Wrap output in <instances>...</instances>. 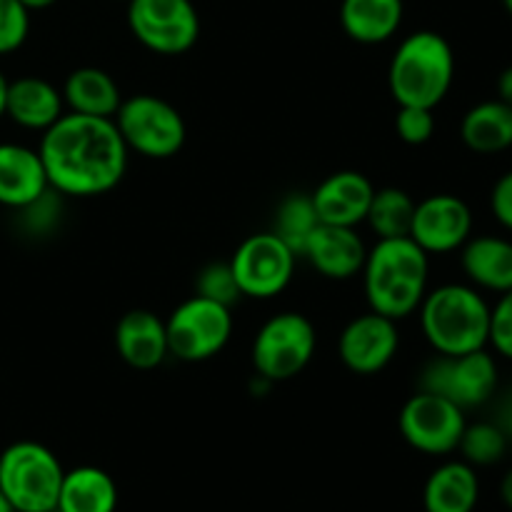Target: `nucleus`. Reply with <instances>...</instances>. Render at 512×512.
Returning <instances> with one entry per match:
<instances>
[{"label": "nucleus", "mask_w": 512, "mask_h": 512, "mask_svg": "<svg viewBox=\"0 0 512 512\" xmlns=\"http://www.w3.org/2000/svg\"><path fill=\"white\" fill-rule=\"evenodd\" d=\"M60 93H63L65 108H70V113L93 115V118H115L120 103H123V95H120L113 75L95 65L73 70L65 78Z\"/></svg>", "instance_id": "23"}, {"label": "nucleus", "mask_w": 512, "mask_h": 512, "mask_svg": "<svg viewBox=\"0 0 512 512\" xmlns=\"http://www.w3.org/2000/svg\"><path fill=\"white\" fill-rule=\"evenodd\" d=\"M500 500L505 503V508L512 510V468L500 480Z\"/></svg>", "instance_id": "37"}, {"label": "nucleus", "mask_w": 512, "mask_h": 512, "mask_svg": "<svg viewBox=\"0 0 512 512\" xmlns=\"http://www.w3.org/2000/svg\"><path fill=\"white\" fill-rule=\"evenodd\" d=\"M460 265L470 283L490 293L512 290V240L500 235H470L460 248Z\"/></svg>", "instance_id": "20"}, {"label": "nucleus", "mask_w": 512, "mask_h": 512, "mask_svg": "<svg viewBox=\"0 0 512 512\" xmlns=\"http://www.w3.org/2000/svg\"><path fill=\"white\" fill-rule=\"evenodd\" d=\"M365 255L368 248L358 230L320 223L305 243L300 258L308 260L323 278L350 280L353 275L363 273Z\"/></svg>", "instance_id": "16"}, {"label": "nucleus", "mask_w": 512, "mask_h": 512, "mask_svg": "<svg viewBox=\"0 0 512 512\" xmlns=\"http://www.w3.org/2000/svg\"><path fill=\"white\" fill-rule=\"evenodd\" d=\"M415 200L403 188H380L370 200L365 223L380 238H405L413 225Z\"/></svg>", "instance_id": "26"}, {"label": "nucleus", "mask_w": 512, "mask_h": 512, "mask_svg": "<svg viewBox=\"0 0 512 512\" xmlns=\"http://www.w3.org/2000/svg\"><path fill=\"white\" fill-rule=\"evenodd\" d=\"M400 435L410 448L425 455H450L458 450L468 425L465 410L443 395L418 390L400 410Z\"/></svg>", "instance_id": "12"}, {"label": "nucleus", "mask_w": 512, "mask_h": 512, "mask_svg": "<svg viewBox=\"0 0 512 512\" xmlns=\"http://www.w3.org/2000/svg\"><path fill=\"white\" fill-rule=\"evenodd\" d=\"M20 213H23L25 228H28L30 233H50L53 228H58L60 213H63V208H60V193L48 188L38 200H33V203L25 205V208H20Z\"/></svg>", "instance_id": "32"}, {"label": "nucleus", "mask_w": 512, "mask_h": 512, "mask_svg": "<svg viewBox=\"0 0 512 512\" xmlns=\"http://www.w3.org/2000/svg\"><path fill=\"white\" fill-rule=\"evenodd\" d=\"M455 80V53L435 30H418L395 48L388 68V88L398 105L435 110Z\"/></svg>", "instance_id": "4"}, {"label": "nucleus", "mask_w": 512, "mask_h": 512, "mask_svg": "<svg viewBox=\"0 0 512 512\" xmlns=\"http://www.w3.org/2000/svg\"><path fill=\"white\" fill-rule=\"evenodd\" d=\"M118 510V485L95 465H80L68 470L60 485L55 512H115Z\"/></svg>", "instance_id": "24"}, {"label": "nucleus", "mask_w": 512, "mask_h": 512, "mask_svg": "<svg viewBox=\"0 0 512 512\" xmlns=\"http://www.w3.org/2000/svg\"><path fill=\"white\" fill-rule=\"evenodd\" d=\"M113 120L128 150H135L150 160L173 158L183 150L185 138H188L180 110L168 100L150 93L125 98Z\"/></svg>", "instance_id": "6"}, {"label": "nucleus", "mask_w": 512, "mask_h": 512, "mask_svg": "<svg viewBox=\"0 0 512 512\" xmlns=\"http://www.w3.org/2000/svg\"><path fill=\"white\" fill-rule=\"evenodd\" d=\"M30 10L20 0H0V55L15 53L28 40Z\"/></svg>", "instance_id": "30"}, {"label": "nucleus", "mask_w": 512, "mask_h": 512, "mask_svg": "<svg viewBox=\"0 0 512 512\" xmlns=\"http://www.w3.org/2000/svg\"><path fill=\"white\" fill-rule=\"evenodd\" d=\"M128 25L158 55L188 53L200 38V15L190 0H128Z\"/></svg>", "instance_id": "10"}, {"label": "nucleus", "mask_w": 512, "mask_h": 512, "mask_svg": "<svg viewBox=\"0 0 512 512\" xmlns=\"http://www.w3.org/2000/svg\"><path fill=\"white\" fill-rule=\"evenodd\" d=\"M460 138L478 155H495L512 148V108L503 100H483L463 115Z\"/></svg>", "instance_id": "25"}, {"label": "nucleus", "mask_w": 512, "mask_h": 512, "mask_svg": "<svg viewBox=\"0 0 512 512\" xmlns=\"http://www.w3.org/2000/svg\"><path fill=\"white\" fill-rule=\"evenodd\" d=\"M318 345V333L308 315L278 313L258 330L253 340V365L258 378L268 383H283L295 378L310 365Z\"/></svg>", "instance_id": "7"}, {"label": "nucleus", "mask_w": 512, "mask_h": 512, "mask_svg": "<svg viewBox=\"0 0 512 512\" xmlns=\"http://www.w3.org/2000/svg\"><path fill=\"white\" fill-rule=\"evenodd\" d=\"M498 380V363L483 348L430 360L420 373V390L443 395L463 410H473L493 400Z\"/></svg>", "instance_id": "9"}, {"label": "nucleus", "mask_w": 512, "mask_h": 512, "mask_svg": "<svg viewBox=\"0 0 512 512\" xmlns=\"http://www.w3.org/2000/svg\"><path fill=\"white\" fill-rule=\"evenodd\" d=\"M165 330L170 355L183 363H203L228 345L233 335V313L228 305L193 295L170 313Z\"/></svg>", "instance_id": "8"}, {"label": "nucleus", "mask_w": 512, "mask_h": 512, "mask_svg": "<svg viewBox=\"0 0 512 512\" xmlns=\"http://www.w3.org/2000/svg\"><path fill=\"white\" fill-rule=\"evenodd\" d=\"M495 423L505 430V435H508V438H512V390L505 395L503 403H500V418L495 420Z\"/></svg>", "instance_id": "36"}, {"label": "nucleus", "mask_w": 512, "mask_h": 512, "mask_svg": "<svg viewBox=\"0 0 512 512\" xmlns=\"http://www.w3.org/2000/svg\"><path fill=\"white\" fill-rule=\"evenodd\" d=\"M320 225L318 213H315L313 198L305 193H293L278 205V213H275V228L273 233L278 235L283 243H288L295 250V255L300 258L305 243L313 235V230Z\"/></svg>", "instance_id": "27"}, {"label": "nucleus", "mask_w": 512, "mask_h": 512, "mask_svg": "<svg viewBox=\"0 0 512 512\" xmlns=\"http://www.w3.org/2000/svg\"><path fill=\"white\" fill-rule=\"evenodd\" d=\"M375 195V185L368 175L358 170H338L328 175L323 183L310 193L320 223L343 225V228H358L365 223L370 200Z\"/></svg>", "instance_id": "15"}, {"label": "nucleus", "mask_w": 512, "mask_h": 512, "mask_svg": "<svg viewBox=\"0 0 512 512\" xmlns=\"http://www.w3.org/2000/svg\"><path fill=\"white\" fill-rule=\"evenodd\" d=\"M0 512H15L13 508H10V503H8V500H5L3 493H0Z\"/></svg>", "instance_id": "40"}, {"label": "nucleus", "mask_w": 512, "mask_h": 512, "mask_svg": "<svg viewBox=\"0 0 512 512\" xmlns=\"http://www.w3.org/2000/svg\"><path fill=\"white\" fill-rule=\"evenodd\" d=\"M490 210L495 220L512 233V170L503 173L490 190Z\"/></svg>", "instance_id": "34"}, {"label": "nucleus", "mask_w": 512, "mask_h": 512, "mask_svg": "<svg viewBox=\"0 0 512 512\" xmlns=\"http://www.w3.org/2000/svg\"><path fill=\"white\" fill-rule=\"evenodd\" d=\"M20 3H23L28 10H45L50 8V5L58 3V0H20Z\"/></svg>", "instance_id": "38"}, {"label": "nucleus", "mask_w": 512, "mask_h": 512, "mask_svg": "<svg viewBox=\"0 0 512 512\" xmlns=\"http://www.w3.org/2000/svg\"><path fill=\"white\" fill-rule=\"evenodd\" d=\"M430 255L405 238H380L365 255L363 288L373 313L390 320L413 315L428 293Z\"/></svg>", "instance_id": "2"}, {"label": "nucleus", "mask_w": 512, "mask_h": 512, "mask_svg": "<svg viewBox=\"0 0 512 512\" xmlns=\"http://www.w3.org/2000/svg\"><path fill=\"white\" fill-rule=\"evenodd\" d=\"M40 160L50 188L93 198L110 193L128 170V145L113 118L63 113L40 138Z\"/></svg>", "instance_id": "1"}, {"label": "nucleus", "mask_w": 512, "mask_h": 512, "mask_svg": "<svg viewBox=\"0 0 512 512\" xmlns=\"http://www.w3.org/2000/svg\"><path fill=\"white\" fill-rule=\"evenodd\" d=\"M495 90H498V100H503L505 105H510L512 108V65H508V68L498 75V85H495Z\"/></svg>", "instance_id": "35"}, {"label": "nucleus", "mask_w": 512, "mask_h": 512, "mask_svg": "<svg viewBox=\"0 0 512 512\" xmlns=\"http://www.w3.org/2000/svg\"><path fill=\"white\" fill-rule=\"evenodd\" d=\"M115 350L133 370H155L170 355L165 320L150 310L135 308L115 323Z\"/></svg>", "instance_id": "17"}, {"label": "nucleus", "mask_w": 512, "mask_h": 512, "mask_svg": "<svg viewBox=\"0 0 512 512\" xmlns=\"http://www.w3.org/2000/svg\"><path fill=\"white\" fill-rule=\"evenodd\" d=\"M295 260V250L268 230L245 238L230 258V268L243 298L268 300L288 288L295 273Z\"/></svg>", "instance_id": "11"}, {"label": "nucleus", "mask_w": 512, "mask_h": 512, "mask_svg": "<svg viewBox=\"0 0 512 512\" xmlns=\"http://www.w3.org/2000/svg\"><path fill=\"white\" fill-rule=\"evenodd\" d=\"M480 500V480L465 460H448L428 475L423 488L425 512H473Z\"/></svg>", "instance_id": "21"}, {"label": "nucleus", "mask_w": 512, "mask_h": 512, "mask_svg": "<svg viewBox=\"0 0 512 512\" xmlns=\"http://www.w3.org/2000/svg\"><path fill=\"white\" fill-rule=\"evenodd\" d=\"M398 348V323L373 310L350 320L338 340L340 360L355 375H375L385 370L398 355Z\"/></svg>", "instance_id": "14"}, {"label": "nucleus", "mask_w": 512, "mask_h": 512, "mask_svg": "<svg viewBox=\"0 0 512 512\" xmlns=\"http://www.w3.org/2000/svg\"><path fill=\"white\" fill-rule=\"evenodd\" d=\"M403 13V0H343L340 25L355 43L380 45L398 33Z\"/></svg>", "instance_id": "22"}, {"label": "nucleus", "mask_w": 512, "mask_h": 512, "mask_svg": "<svg viewBox=\"0 0 512 512\" xmlns=\"http://www.w3.org/2000/svg\"><path fill=\"white\" fill-rule=\"evenodd\" d=\"M500 358L512 360V290L503 293L498 303L490 305V340Z\"/></svg>", "instance_id": "33"}, {"label": "nucleus", "mask_w": 512, "mask_h": 512, "mask_svg": "<svg viewBox=\"0 0 512 512\" xmlns=\"http://www.w3.org/2000/svg\"><path fill=\"white\" fill-rule=\"evenodd\" d=\"M195 295L200 298L215 300L220 305H228L233 308L243 293H240L238 283H235V275L230 263H208L195 278Z\"/></svg>", "instance_id": "29"}, {"label": "nucleus", "mask_w": 512, "mask_h": 512, "mask_svg": "<svg viewBox=\"0 0 512 512\" xmlns=\"http://www.w3.org/2000/svg\"><path fill=\"white\" fill-rule=\"evenodd\" d=\"M470 235H473V210L458 195L438 193L415 203L410 238L428 255L460 250Z\"/></svg>", "instance_id": "13"}, {"label": "nucleus", "mask_w": 512, "mask_h": 512, "mask_svg": "<svg viewBox=\"0 0 512 512\" xmlns=\"http://www.w3.org/2000/svg\"><path fill=\"white\" fill-rule=\"evenodd\" d=\"M65 113L63 93L50 80L38 75L8 83V98H5V115L25 130H45Z\"/></svg>", "instance_id": "19"}, {"label": "nucleus", "mask_w": 512, "mask_h": 512, "mask_svg": "<svg viewBox=\"0 0 512 512\" xmlns=\"http://www.w3.org/2000/svg\"><path fill=\"white\" fill-rule=\"evenodd\" d=\"M503 5H505V10L512 15V0H503Z\"/></svg>", "instance_id": "41"}, {"label": "nucleus", "mask_w": 512, "mask_h": 512, "mask_svg": "<svg viewBox=\"0 0 512 512\" xmlns=\"http://www.w3.org/2000/svg\"><path fill=\"white\" fill-rule=\"evenodd\" d=\"M418 310L425 340L438 355L488 348L490 303L473 285L448 283L428 290Z\"/></svg>", "instance_id": "3"}, {"label": "nucleus", "mask_w": 512, "mask_h": 512, "mask_svg": "<svg viewBox=\"0 0 512 512\" xmlns=\"http://www.w3.org/2000/svg\"><path fill=\"white\" fill-rule=\"evenodd\" d=\"M395 133L408 145H425L435 135V110L398 105L395 115Z\"/></svg>", "instance_id": "31"}, {"label": "nucleus", "mask_w": 512, "mask_h": 512, "mask_svg": "<svg viewBox=\"0 0 512 512\" xmlns=\"http://www.w3.org/2000/svg\"><path fill=\"white\" fill-rule=\"evenodd\" d=\"M50 188L38 150L18 143H0V205L20 210Z\"/></svg>", "instance_id": "18"}, {"label": "nucleus", "mask_w": 512, "mask_h": 512, "mask_svg": "<svg viewBox=\"0 0 512 512\" xmlns=\"http://www.w3.org/2000/svg\"><path fill=\"white\" fill-rule=\"evenodd\" d=\"M8 83L10 80H5V75L0 73V118L5 115V98H8Z\"/></svg>", "instance_id": "39"}, {"label": "nucleus", "mask_w": 512, "mask_h": 512, "mask_svg": "<svg viewBox=\"0 0 512 512\" xmlns=\"http://www.w3.org/2000/svg\"><path fill=\"white\" fill-rule=\"evenodd\" d=\"M63 475L53 450L33 440H20L0 453V493L15 512H55Z\"/></svg>", "instance_id": "5"}, {"label": "nucleus", "mask_w": 512, "mask_h": 512, "mask_svg": "<svg viewBox=\"0 0 512 512\" xmlns=\"http://www.w3.org/2000/svg\"><path fill=\"white\" fill-rule=\"evenodd\" d=\"M508 443L510 438L498 423H473L465 425L458 450L473 468H490L505 458Z\"/></svg>", "instance_id": "28"}]
</instances>
